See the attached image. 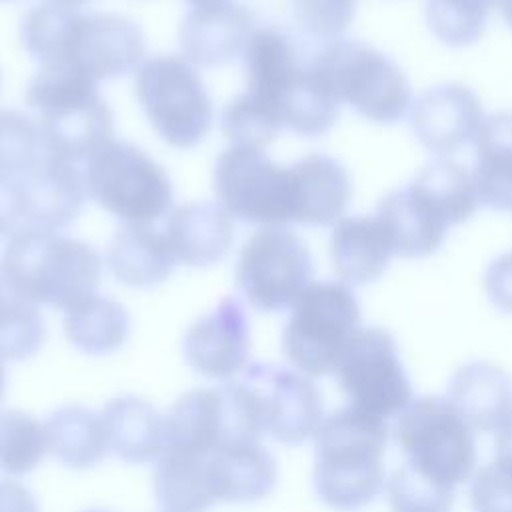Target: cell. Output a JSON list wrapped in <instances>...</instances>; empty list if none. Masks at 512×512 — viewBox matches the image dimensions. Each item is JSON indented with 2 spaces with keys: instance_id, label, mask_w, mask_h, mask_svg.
I'll list each match as a JSON object with an SVG mask.
<instances>
[{
  "instance_id": "f546056e",
  "label": "cell",
  "mask_w": 512,
  "mask_h": 512,
  "mask_svg": "<svg viewBox=\"0 0 512 512\" xmlns=\"http://www.w3.org/2000/svg\"><path fill=\"white\" fill-rule=\"evenodd\" d=\"M152 486L164 512H208L218 504L208 458L164 450L154 462Z\"/></svg>"
},
{
  "instance_id": "8d00e7d4",
  "label": "cell",
  "mask_w": 512,
  "mask_h": 512,
  "mask_svg": "<svg viewBox=\"0 0 512 512\" xmlns=\"http://www.w3.org/2000/svg\"><path fill=\"white\" fill-rule=\"evenodd\" d=\"M220 126L232 146L262 152L284 128L278 114L248 90L224 106Z\"/></svg>"
},
{
  "instance_id": "ac0fdd59",
  "label": "cell",
  "mask_w": 512,
  "mask_h": 512,
  "mask_svg": "<svg viewBox=\"0 0 512 512\" xmlns=\"http://www.w3.org/2000/svg\"><path fill=\"white\" fill-rule=\"evenodd\" d=\"M254 24V12L240 2L192 8L178 30L182 54L198 66L226 64L244 52Z\"/></svg>"
},
{
  "instance_id": "484cf974",
  "label": "cell",
  "mask_w": 512,
  "mask_h": 512,
  "mask_svg": "<svg viewBox=\"0 0 512 512\" xmlns=\"http://www.w3.org/2000/svg\"><path fill=\"white\" fill-rule=\"evenodd\" d=\"M106 262L114 278L130 288H154L178 264L166 232L150 224H124L108 244Z\"/></svg>"
},
{
  "instance_id": "e0dca14e",
  "label": "cell",
  "mask_w": 512,
  "mask_h": 512,
  "mask_svg": "<svg viewBox=\"0 0 512 512\" xmlns=\"http://www.w3.org/2000/svg\"><path fill=\"white\" fill-rule=\"evenodd\" d=\"M24 222L30 228L58 232L68 228L88 198L86 178L74 162L48 154L22 178Z\"/></svg>"
},
{
  "instance_id": "5b68a950",
  "label": "cell",
  "mask_w": 512,
  "mask_h": 512,
  "mask_svg": "<svg viewBox=\"0 0 512 512\" xmlns=\"http://www.w3.org/2000/svg\"><path fill=\"white\" fill-rule=\"evenodd\" d=\"M360 328V304L348 284L312 282L292 306L282 352L294 370L320 378L336 370Z\"/></svg>"
},
{
  "instance_id": "4fadbf2b",
  "label": "cell",
  "mask_w": 512,
  "mask_h": 512,
  "mask_svg": "<svg viewBox=\"0 0 512 512\" xmlns=\"http://www.w3.org/2000/svg\"><path fill=\"white\" fill-rule=\"evenodd\" d=\"M236 380L246 390L262 436L282 444L312 440L322 426L324 400L310 376L274 364H248Z\"/></svg>"
},
{
  "instance_id": "f6af8a7d",
  "label": "cell",
  "mask_w": 512,
  "mask_h": 512,
  "mask_svg": "<svg viewBox=\"0 0 512 512\" xmlns=\"http://www.w3.org/2000/svg\"><path fill=\"white\" fill-rule=\"evenodd\" d=\"M494 460L512 466V418L496 432V456Z\"/></svg>"
},
{
  "instance_id": "7402d4cb",
  "label": "cell",
  "mask_w": 512,
  "mask_h": 512,
  "mask_svg": "<svg viewBox=\"0 0 512 512\" xmlns=\"http://www.w3.org/2000/svg\"><path fill=\"white\" fill-rule=\"evenodd\" d=\"M474 432H498L512 418V376L500 366L474 360L460 366L446 396Z\"/></svg>"
},
{
  "instance_id": "d6a6232c",
  "label": "cell",
  "mask_w": 512,
  "mask_h": 512,
  "mask_svg": "<svg viewBox=\"0 0 512 512\" xmlns=\"http://www.w3.org/2000/svg\"><path fill=\"white\" fill-rule=\"evenodd\" d=\"M412 184L440 210L450 226L468 220L480 204L472 174L444 156L428 162Z\"/></svg>"
},
{
  "instance_id": "836d02e7",
  "label": "cell",
  "mask_w": 512,
  "mask_h": 512,
  "mask_svg": "<svg viewBox=\"0 0 512 512\" xmlns=\"http://www.w3.org/2000/svg\"><path fill=\"white\" fill-rule=\"evenodd\" d=\"M50 452L46 422L22 410L0 412V472L18 478L42 464Z\"/></svg>"
},
{
  "instance_id": "d590c367",
  "label": "cell",
  "mask_w": 512,
  "mask_h": 512,
  "mask_svg": "<svg viewBox=\"0 0 512 512\" xmlns=\"http://www.w3.org/2000/svg\"><path fill=\"white\" fill-rule=\"evenodd\" d=\"M46 340L44 318L36 304L6 290L0 296V362L34 356Z\"/></svg>"
},
{
  "instance_id": "816d5d0a",
  "label": "cell",
  "mask_w": 512,
  "mask_h": 512,
  "mask_svg": "<svg viewBox=\"0 0 512 512\" xmlns=\"http://www.w3.org/2000/svg\"><path fill=\"white\" fill-rule=\"evenodd\" d=\"M86 512H106V510H86Z\"/></svg>"
},
{
  "instance_id": "44dd1931",
  "label": "cell",
  "mask_w": 512,
  "mask_h": 512,
  "mask_svg": "<svg viewBox=\"0 0 512 512\" xmlns=\"http://www.w3.org/2000/svg\"><path fill=\"white\" fill-rule=\"evenodd\" d=\"M380 220L394 256L424 258L434 254L450 228L438 208L412 182L390 192L378 204Z\"/></svg>"
},
{
  "instance_id": "7dc6e473",
  "label": "cell",
  "mask_w": 512,
  "mask_h": 512,
  "mask_svg": "<svg viewBox=\"0 0 512 512\" xmlns=\"http://www.w3.org/2000/svg\"><path fill=\"white\" fill-rule=\"evenodd\" d=\"M194 8H202V6H214V4H220V2H226V0H188Z\"/></svg>"
},
{
  "instance_id": "ffe728a7",
  "label": "cell",
  "mask_w": 512,
  "mask_h": 512,
  "mask_svg": "<svg viewBox=\"0 0 512 512\" xmlns=\"http://www.w3.org/2000/svg\"><path fill=\"white\" fill-rule=\"evenodd\" d=\"M292 222L330 226L342 220L352 186L348 170L332 156L312 152L290 166Z\"/></svg>"
},
{
  "instance_id": "7c38bea8",
  "label": "cell",
  "mask_w": 512,
  "mask_h": 512,
  "mask_svg": "<svg viewBox=\"0 0 512 512\" xmlns=\"http://www.w3.org/2000/svg\"><path fill=\"white\" fill-rule=\"evenodd\" d=\"M212 184L232 218L262 226L292 222L290 166L272 162L262 150L226 148L214 164Z\"/></svg>"
},
{
  "instance_id": "8992f818",
  "label": "cell",
  "mask_w": 512,
  "mask_h": 512,
  "mask_svg": "<svg viewBox=\"0 0 512 512\" xmlns=\"http://www.w3.org/2000/svg\"><path fill=\"white\" fill-rule=\"evenodd\" d=\"M476 432L442 396H418L398 416L394 440L420 474L456 488L476 472Z\"/></svg>"
},
{
  "instance_id": "d6986e66",
  "label": "cell",
  "mask_w": 512,
  "mask_h": 512,
  "mask_svg": "<svg viewBox=\"0 0 512 512\" xmlns=\"http://www.w3.org/2000/svg\"><path fill=\"white\" fill-rule=\"evenodd\" d=\"M310 50L276 26L256 28L242 52L246 88L280 118V104L298 82ZM282 122V120H280Z\"/></svg>"
},
{
  "instance_id": "e575fe53",
  "label": "cell",
  "mask_w": 512,
  "mask_h": 512,
  "mask_svg": "<svg viewBox=\"0 0 512 512\" xmlns=\"http://www.w3.org/2000/svg\"><path fill=\"white\" fill-rule=\"evenodd\" d=\"M494 4L498 0H426V22L442 44L464 48L482 38Z\"/></svg>"
},
{
  "instance_id": "f35d334b",
  "label": "cell",
  "mask_w": 512,
  "mask_h": 512,
  "mask_svg": "<svg viewBox=\"0 0 512 512\" xmlns=\"http://www.w3.org/2000/svg\"><path fill=\"white\" fill-rule=\"evenodd\" d=\"M384 496L390 512H450L456 488L444 486L404 462L386 478Z\"/></svg>"
},
{
  "instance_id": "7bdbcfd3",
  "label": "cell",
  "mask_w": 512,
  "mask_h": 512,
  "mask_svg": "<svg viewBox=\"0 0 512 512\" xmlns=\"http://www.w3.org/2000/svg\"><path fill=\"white\" fill-rule=\"evenodd\" d=\"M20 222H24L22 182L16 176L0 174V238L12 236Z\"/></svg>"
},
{
  "instance_id": "ab89813d",
  "label": "cell",
  "mask_w": 512,
  "mask_h": 512,
  "mask_svg": "<svg viewBox=\"0 0 512 512\" xmlns=\"http://www.w3.org/2000/svg\"><path fill=\"white\" fill-rule=\"evenodd\" d=\"M290 8L298 26L324 42L338 38L352 24L356 0H290Z\"/></svg>"
},
{
  "instance_id": "83f0119b",
  "label": "cell",
  "mask_w": 512,
  "mask_h": 512,
  "mask_svg": "<svg viewBox=\"0 0 512 512\" xmlns=\"http://www.w3.org/2000/svg\"><path fill=\"white\" fill-rule=\"evenodd\" d=\"M478 202L490 210L512 212V110L490 114L474 136Z\"/></svg>"
},
{
  "instance_id": "52a82bcc",
  "label": "cell",
  "mask_w": 512,
  "mask_h": 512,
  "mask_svg": "<svg viewBox=\"0 0 512 512\" xmlns=\"http://www.w3.org/2000/svg\"><path fill=\"white\" fill-rule=\"evenodd\" d=\"M88 196L126 224H152L174 202L166 170L144 150L122 140H108L86 160Z\"/></svg>"
},
{
  "instance_id": "3957f363",
  "label": "cell",
  "mask_w": 512,
  "mask_h": 512,
  "mask_svg": "<svg viewBox=\"0 0 512 512\" xmlns=\"http://www.w3.org/2000/svg\"><path fill=\"white\" fill-rule=\"evenodd\" d=\"M24 100L38 112L52 156L88 160L114 138V114L100 96L98 82L68 62L42 64L28 82Z\"/></svg>"
},
{
  "instance_id": "277c9868",
  "label": "cell",
  "mask_w": 512,
  "mask_h": 512,
  "mask_svg": "<svg viewBox=\"0 0 512 512\" xmlns=\"http://www.w3.org/2000/svg\"><path fill=\"white\" fill-rule=\"evenodd\" d=\"M312 56L340 102L366 120L396 124L410 110V82L384 52L360 40L332 38L314 48Z\"/></svg>"
},
{
  "instance_id": "681fc988",
  "label": "cell",
  "mask_w": 512,
  "mask_h": 512,
  "mask_svg": "<svg viewBox=\"0 0 512 512\" xmlns=\"http://www.w3.org/2000/svg\"><path fill=\"white\" fill-rule=\"evenodd\" d=\"M54 2H58V4H66V6H72V8H76V6H82V4H86V2H90V0H54Z\"/></svg>"
},
{
  "instance_id": "7a4b0ae2",
  "label": "cell",
  "mask_w": 512,
  "mask_h": 512,
  "mask_svg": "<svg viewBox=\"0 0 512 512\" xmlns=\"http://www.w3.org/2000/svg\"><path fill=\"white\" fill-rule=\"evenodd\" d=\"M0 274L22 300L66 312L96 294L102 258L84 240L24 226L6 242Z\"/></svg>"
},
{
  "instance_id": "9a60e30c",
  "label": "cell",
  "mask_w": 512,
  "mask_h": 512,
  "mask_svg": "<svg viewBox=\"0 0 512 512\" xmlns=\"http://www.w3.org/2000/svg\"><path fill=\"white\" fill-rule=\"evenodd\" d=\"M144 50V34L134 20L110 12H90L78 20L66 62L100 82L132 72Z\"/></svg>"
},
{
  "instance_id": "ba28073f",
  "label": "cell",
  "mask_w": 512,
  "mask_h": 512,
  "mask_svg": "<svg viewBox=\"0 0 512 512\" xmlns=\"http://www.w3.org/2000/svg\"><path fill=\"white\" fill-rule=\"evenodd\" d=\"M134 88L152 128L170 146L192 148L210 132L212 100L186 58L160 54L144 60L136 70Z\"/></svg>"
},
{
  "instance_id": "603a6c76",
  "label": "cell",
  "mask_w": 512,
  "mask_h": 512,
  "mask_svg": "<svg viewBox=\"0 0 512 512\" xmlns=\"http://www.w3.org/2000/svg\"><path fill=\"white\" fill-rule=\"evenodd\" d=\"M208 470L218 502L252 504L266 498L278 480L276 458L262 440L226 444L208 456Z\"/></svg>"
},
{
  "instance_id": "f5cc1de1",
  "label": "cell",
  "mask_w": 512,
  "mask_h": 512,
  "mask_svg": "<svg viewBox=\"0 0 512 512\" xmlns=\"http://www.w3.org/2000/svg\"><path fill=\"white\" fill-rule=\"evenodd\" d=\"M0 86H2V74H0Z\"/></svg>"
},
{
  "instance_id": "8fae6325",
  "label": "cell",
  "mask_w": 512,
  "mask_h": 512,
  "mask_svg": "<svg viewBox=\"0 0 512 512\" xmlns=\"http://www.w3.org/2000/svg\"><path fill=\"white\" fill-rule=\"evenodd\" d=\"M334 374L348 406L382 420L396 418L414 400L398 344L380 326H366L354 334Z\"/></svg>"
},
{
  "instance_id": "6da1fadb",
  "label": "cell",
  "mask_w": 512,
  "mask_h": 512,
  "mask_svg": "<svg viewBox=\"0 0 512 512\" xmlns=\"http://www.w3.org/2000/svg\"><path fill=\"white\" fill-rule=\"evenodd\" d=\"M386 420L344 406L324 418L314 440L312 482L318 498L336 512L366 508L384 490Z\"/></svg>"
},
{
  "instance_id": "5bb4252c",
  "label": "cell",
  "mask_w": 512,
  "mask_h": 512,
  "mask_svg": "<svg viewBox=\"0 0 512 512\" xmlns=\"http://www.w3.org/2000/svg\"><path fill=\"white\" fill-rule=\"evenodd\" d=\"M182 354L208 380L230 382L242 374L250 364V322L244 306L232 296L222 298L186 330Z\"/></svg>"
},
{
  "instance_id": "2e32d148",
  "label": "cell",
  "mask_w": 512,
  "mask_h": 512,
  "mask_svg": "<svg viewBox=\"0 0 512 512\" xmlns=\"http://www.w3.org/2000/svg\"><path fill=\"white\" fill-rule=\"evenodd\" d=\"M478 96L464 84L448 82L426 90L410 112V126L418 142L436 154L456 152L474 140L482 124Z\"/></svg>"
},
{
  "instance_id": "f1b7e54d",
  "label": "cell",
  "mask_w": 512,
  "mask_h": 512,
  "mask_svg": "<svg viewBox=\"0 0 512 512\" xmlns=\"http://www.w3.org/2000/svg\"><path fill=\"white\" fill-rule=\"evenodd\" d=\"M50 454L68 468L88 470L108 452V436L100 412L68 404L46 420Z\"/></svg>"
},
{
  "instance_id": "d4e9b609",
  "label": "cell",
  "mask_w": 512,
  "mask_h": 512,
  "mask_svg": "<svg viewBox=\"0 0 512 512\" xmlns=\"http://www.w3.org/2000/svg\"><path fill=\"white\" fill-rule=\"evenodd\" d=\"M108 448L128 464L156 462L166 448V416L138 396H116L100 410Z\"/></svg>"
},
{
  "instance_id": "f907efd6",
  "label": "cell",
  "mask_w": 512,
  "mask_h": 512,
  "mask_svg": "<svg viewBox=\"0 0 512 512\" xmlns=\"http://www.w3.org/2000/svg\"><path fill=\"white\" fill-rule=\"evenodd\" d=\"M6 290H8V286H6V282H4V278H2V274H0V296H4Z\"/></svg>"
},
{
  "instance_id": "60d3db41",
  "label": "cell",
  "mask_w": 512,
  "mask_h": 512,
  "mask_svg": "<svg viewBox=\"0 0 512 512\" xmlns=\"http://www.w3.org/2000/svg\"><path fill=\"white\" fill-rule=\"evenodd\" d=\"M470 506L474 512H512V466L492 460L472 474Z\"/></svg>"
},
{
  "instance_id": "cb8c5ba5",
  "label": "cell",
  "mask_w": 512,
  "mask_h": 512,
  "mask_svg": "<svg viewBox=\"0 0 512 512\" xmlns=\"http://www.w3.org/2000/svg\"><path fill=\"white\" fill-rule=\"evenodd\" d=\"M166 238L178 264L204 268L222 260L234 242L232 216L210 202L176 208L166 222Z\"/></svg>"
},
{
  "instance_id": "c3c4849f",
  "label": "cell",
  "mask_w": 512,
  "mask_h": 512,
  "mask_svg": "<svg viewBox=\"0 0 512 512\" xmlns=\"http://www.w3.org/2000/svg\"><path fill=\"white\" fill-rule=\"evenodd\" d=\"M6 392V370H4V362H0V400L4 398Z\"/></svg>"
},
{
  "instance_id": "ee69618b",
  "label": "cell",
  "mask_w": 512,
  "mask_h": 512,
  "mask_svg": "<svg viewBox=\"0 0 512 512\" xmlns=\"http://www.w3.org/2000/svg\"><path fill=\"white\" fill-rule=\"evenodd\" d=\"M0 512H38V500L22 482L4 478L0 480Z\"/></svg>"
},
{
  "instance_id": "4316f807",
  "label": "cell",
  "mask_w": 512,
  "mask_h": 512,
  "mask_svg": "<svg viewBox=\"0 0 512 512\" xmlns=\"http://www.w3.org/2000/svg\"><path fill=\"white\" fill-rule=\"evenodd\" d=\"M394 256L376 216H350L336 222L330 236V260L338 278L348 286L378 280Z\"/></svg>"
},
{
  "instance_id": "9c48e42d",
  "label": "cell",
  "mask_w": 512,
  "mask_h": 512,
  "mask_svg": "<svg viewBox=\"0 0 512 512\" xmlns=\"http://www.w3.org/2000/svg\"><path fill=\"white\" fill-rule=\"evenodd\" d=\"M240 440H262V432L236 378L184 392L166 414L164 450L168 452L208 458Z\"/></svg>"
},
{
  "instance_id": "74e56055",
  "label": "cell",
  "mask_w": 512,
  "mask_h": 512,
  "mask_svg": "<svg viewBox=\"0 0 512 512\" xmlns=\"http://www.w3.org/2000/svg\"><path fill=\"white\" fill-rule=\"evenodd\" d=\"M48 154L36 118L18 110H0V174L22 178Z\"/></svg>"
},
{
  "instance_id": "bcb514c9",
  "label": "cell",
  "mask_w": 512,
  "mask_h": 512,
  "mask_svg": "<svg viewBox=\"0 0 512 512\" xmlns=\"http://www.w3.org/2000/svg\"><path fill=\"white\" fill-rule=\"evenodd\" d=\"M498 8H500L504 22L512 28V0H498Z\"/></svg>"
},
{
  "instance_id": "1f68e13d",
  "label": "cell",
  "mask_w": 512,
  "mask_h": 512,
  "mask_svg": "<svg viewBox=\"0 0 512 512\" xmlns=\"http://www.w3.org/2000/svg\"><path fill=\"white\" fill-rule=\"evenodd\" d=\"M82 12L78 8L46 0L34 4L22 18L20 38L26 52L42 64L66 62Z\"/></svg>"
},
{
  "instance_id": "30bf717a",
  "label": "cell",
  "mask_w": 512,
  "mask_h": 512,
  "mask_svg": "<svg viewBox=\"0 0 512 512\" xmlns=\"http://www.w3.org/2000/svg\"><path fill=\"white\" fill-rule=\"evenodd\" d=\"M312 256L300 236L284 226H264L242 246L236 282L246 302L260 312L292 308L312 284Z\"/></svg>"
},
{
  "instance_id": "4dcf8cb0",
  "label": "cell",
  "mask_w": 512,
  "mask_h": 512,
  "mask_svg": "<svg viewBox=\"0 0 512 512\" xmlns=\"http://www.w3.org/2000/svg\"><path fill=\"white\" fill-rule=\"evenodd\" d=\"M64 334L76 350L106 356L120 350L128 340L130 318L120 302L92 294L66 310Z\"/></svg>"
},
{
  "instance_id": "b9f144b4",
  "label": "cell",
  "mask_w": 512,
  "mask_h": 512,
  "mask_svg": "<svg viewBox=\"0 0 512 512\" xmlns=\"http://www.w3.org/2000/svg\"><path fill=\"white\" fill-rule=\"evenodd\" d=\"M484 290L500 312L512 314V252L500 254L486 268Z\"/></svg>"
}]
</instances>
